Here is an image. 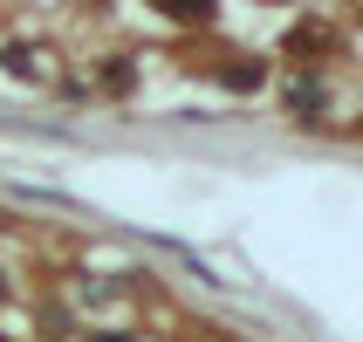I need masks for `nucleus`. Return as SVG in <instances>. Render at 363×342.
I'll use <instances>...</instances> for the list:
<instances>
[{"label": "nucleus", "instance_id": "obj_1", "mask_svg": "<svg viewBox=\"0 0 363 342\" xmlns=\"http://www.w3.org/2000/svg\"><path fill=\"white\" fill-rule=\"evenodd\" d=\"M226 82H233V89H254V82H261V62H254V69H247V62H240V69H226Z\"/></svg>", "mask_w": 363, "mask_h": 342}, {"label": "nucleus", "instance_id": "obj_2", "mask_svg": "<svg viewBox=\"0 0 363 342\" xmlns=\"http://www.w3.org/2000/svg\"><path fill=\"white\" fill-rule=\"evenodd\" d=\"M96 342H130V336H96Z\"/></svg>", "mask_w": 363, "mask_h": 342}]
</instances>
